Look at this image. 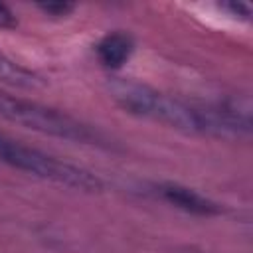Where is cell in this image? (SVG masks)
I'll return each instance as SVG.
<instances>
[{"mask_svg": "<svg viewBox=\"0 0 253 253\" xmlns=\"http://www.w3.org/2000/svg\"><path fill=\"white\" fill-rule=\"evenodd\" d=\"M109 93L113 101L128 115L164 125L180 132L206 136V123L200 103H188L146 83L125 77H115L109 83Z\"/></svg>", "mask_w": 253, "mask_h": 253, "instance_id": "cell-1", "label": "cell"}, {"mask_svg": "<svg viewBox=\"0 0 253 253\" xmlns=\"http://www.w3.org/2000/svg\"><path fill=\"white\" fill-rule=\"evenodd\" d=\"M0 119L24 126L28 130L53 136L59 140H67L73 144H85L97 148L115 146L113 140L95 125H89L55 107L20 95H12L2 89H0Z\"/></svg>", "mask_w": 253, "mask_h": 253, "instance_id": "cell-2", "label": "cell"}, {"mask_svg": "<svg viewBox=\"0 0 253 253\" xmlns=\"http://www.w3.org/2000/svg\"><path fill=\"white\" fill-rule=\"evenodd\" d=\"M0 164L20 170L28 176L79 192L97 194L105 190L103 178L93 170L61 160L36 146H28L8 136L6 132H0Z\"/></svg>", "mask_w": 253, "mask_h": 253, "instance_id": "cell-3", "label": "cell"}, {"mask_svg": "<svg viewBox=\"0 0 253 253\" xmlns=\"http://www.w3.org/2000/svg\"><path fill=\"white\" fill-rule=\"evenodd\" d=\"M154 192L162 202H166L186 213H192V215L213 217L223 211L221 206L217 202H213L211 198L200 194L194 188L178 184V182H160L154 186Z\"/></svg>", "mask_w": 253, "mask_h": 253, "instance_id": "cell-4", "label": "cell"}, {"mask_svg": "<svg viewBox=\"0 0 253 253\" xmlns=\"http://www.w3.org/2000/svg\"><path fill=\"white\" fill-rule=\"evenodd\" d=\"M132 51H134V40L126 32H109L95 45L97 59L107 69H121L130 59Z\"/></svg>", "mask_w": 253, "mask_h": 253, "instance_id": "cell-5", "label": "cell"}, {"mask_svg": "<svg viewBox=\"0 0 253 253\" xmlns=\"http://www.w3.org/2000/svg\"><path fill=\"white\" fill-rule=\"evenodd\" d=\"M0 83L12 85V87H22V89H34V87L43 85V79L36 71L20 65L18 61L10 59L8 55L0 53Z\"/></svg>", "mask_w": 253, "mask_h": 253, "instance_id": "cell-6", "label": "cell"}, {"mask_svg": "<svg viewBox=\"0 0 253 253\" xmlns=\"http://www.w3.org/2000/svg\"><path fill=\"white\" fill-rule=\"evenodd\" d=\"M36 6L51 18H65L75 10V4H71V2H40Z\"/></svg>", "mask_w": 253, "mask_h": 253, "instance_id": "cell-7", "label": "cell"}, {"mask_svg": "<svg viewBox=\"0 0 253 253\" xmlns=\"http://www.w3.org/2000/svg\"><path fill=\"white\" fill-rule=\"evenodd\" d=\"M219 8L225 10V12H229L231 16L243 18V20H249V16H251V6H249L247 2H235V0H229V2H221Z\"/></svg>", "mask_w": 253, "mask_h": 253, "instance_id": "cell-8", "label": "cell"}, {"mask_svg": "<svg viewBox=\"0 0 253 253\" xmlns=\"http://www.w3.org/2000/svg\"><path fill=\"white\" fill-rule=\"evenodd\" d=\"M18 26V20H16V14L0 2V30H14Z\"/></svg>", "mask_w": 253, "mask_h": 253, "instance_id": "cell-9", "label": "cell"}, {"mask_svg": "<svg viewBox=\"0 0 253 253\" xmlns=\"http://www.w3.org/2000/svg\"><path fill=\"white\" fill-rule=\"evenodd\" d=\"M184 253H196V251H184Z\"/></svg>", "mask_w": 253, "mask_h": 253, "instance_id": "cell-10", "label": "cell"}]
</instances>
